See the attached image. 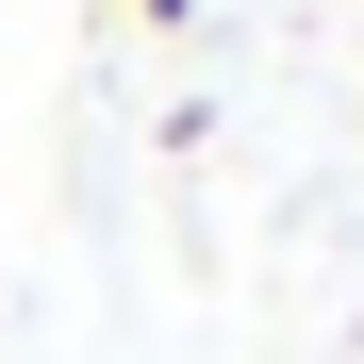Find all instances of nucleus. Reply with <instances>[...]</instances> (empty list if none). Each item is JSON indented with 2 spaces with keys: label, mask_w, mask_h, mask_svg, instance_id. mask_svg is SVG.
<instances>
[{
  "label": "nucleus",
  "mask_w": 364,
  "mask_h": 364,
  "mask_svg": "<svg viewBox=\"0 0 364 364\" xmlns=\"http://www.w3.org/2000/svg\"><path fill=\"white\" fill-rule=\"evenodd\" d=\"M133 17H149V33H182V17H199V0H133Z\"/></svg>",
  "instance_id": "1"
}]
</instances>
